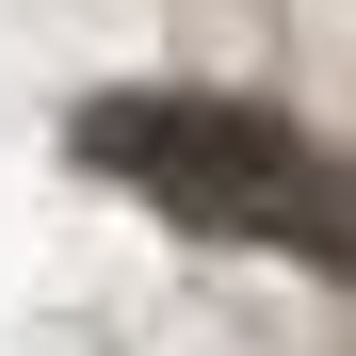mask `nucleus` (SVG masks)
I'll list each match as a JSON object with an SVG mask.
<instances>
[{
  "label": "nucleus",
  "instance_id": "obj_1",
  "mask_svg": "<svg viewBox=\"0 0 356 356\" xmlns=\"http://www.w3.org/2000/svg\"><path fill=\"white\" fill-rule=\"evenodd\" d=\"M65 146L97 178H130L146 211L211 227V243H275L308 275H356V162L308 146L291 113L259 97H178V81H130V97H81Z\"/></svg>",
  "mask_w": 356,
  "mask_h": 356
}]
</instances>
